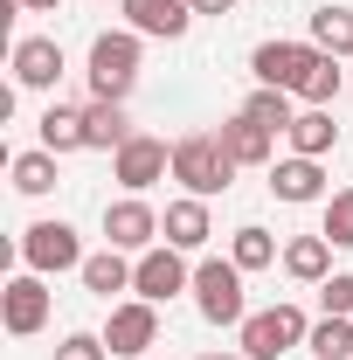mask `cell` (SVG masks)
<instances>
[{"mask_svg":"<svg viewBox=\"0 0 353 360\" xmlns=\"http://www.w3.org/2000/svg\"><path fill=\"white\" fill-rule=\"evenodd\" d=\"M104 243H111V250H125V257H146V250L160 243V215H153L139 194L104 201Z\"/></svg>","mask_w":353,"mask_h":360,"instance_id":"cell-10","label":"cell"},{"mask_svg":"<svg viewBox=\"0 0 353 360\" xmlns=\"http://www.w3.org/2000/svg\"><path fill=\"white\" fill-rule=\"evenodd\" d=\"M146 360H153V354H146Z\"/></svg>","mask_w":353,"mask_h":360,"instance_id":"cell-34","label":"cell"},{"mask_svg":"<svg viewBox=\"0 0 353 360\" xmlns=\"http://www.w3.org/2000/svg\"><path fill=\"white\" fill-rule=\"evenodd\" d=\"M208 236H215V215H208V201L201 194H180L167 201V215H160V243H174V250H208Z\"/></svg>","mask_w":353,"mask_h":360,"instance_id":"cell-14","label":"cell"},{"mask_svg":"<svg viewBox=\"0 0 353 360\" xmlns=\"http://www.w3.org/2000/svg\"><path fill=\"white\" fill-rule=\"evenodd\" d=\"M21 7H28V14H56L63 0H21Z\"/></svg>","mask_w":353,"mask_h":360,"instance_id":"cell-32","label":"cell"},{"mask_svg":"<svg viewBox=\"0 0 353 360\" xmlns=\"http://www.w3.org/2000/svg\"><path fill=\"white\" fill-rule=\"evenodd\" d=\"M270 194H277V201H291V208H305V201L326 194V167L305 160V153H291V160H277V167H270Z\"/></svg>","mask_w":353,"mask_h":360,"instance_id":"cell-15","label":"cell"},{"mask_svg":"<svg viewBox=\"0 0 353 360\" xmlns=\"http://www.w3.org/2000/svg\"><path fill=\"white\" fill-rule=\"evenodd\" d=\"M236 174H243V167L229 160L222 132H187V139H174V180L187 187V194L215 201V194H229V180H236Z\"/></svg>","mask_w":353,"mask_h":360,"instance_id":"cell-1","label":"cell"},{"mask_svg":"<svg viewBox=\"0 0 353 360\" xmlns=\"http://www.w3.org/2000/svg\"><path fill=\"white\" fill-rule=\"evenodd\" d=\"M132 291L146 298V305H167V298H180V291H194V270H187V250H174V243H153L146 257H132Z\"/></svg>","mask_w":353,"mask_h":360,"instance_id":"cell-5","label":"cell"},{"mask_svg":"<svg viewBox=\"0 0 353 360\" xmlns=\"http://www.w3.org/2000/svg\"><path fill=\"white\" fill-rule=\"evenodd\" d=\"M132 270H139V264H125V250H111V243H104L97 257H84L77 277H84L90 298H118V291H132Z\"/></svg>","mask_w":353,"mask_h":360,"instance_id":"cell-17","label":"cell"},{"mask_svg":"<svg viewBox=\"0 0 353 360\" xmlns=\"http://www.w3.org/2000/svg\"><path fill=\"white\" fill-rule=\"evenodd\" d=\"M284 270H291L298 284H326V277H333V243H326V236H291V243H284Z\"/></svg>","mask_w":353,"mask_h":360,"instance_id":"cell-20","label":"cell"},{"mask_svg":"<svg viewBox=\"0 0 353 360\" xmlns=\"http://www.w3.org/2000/svg\"><path fill=\"white\" fill-rule=\"evenodd\" d=\"M319 305L340 312V319H353V270H333V277L319 284Z\"/></svg>","mask_w":353,"mask_h":360,"instance_id":"cell-30","label":"cell"},{"mask_svg":"<svg viewBox=\"0 0 353 360\" xmlns=\"http://www.w3.org/2000/svg\"><path fill=\"white\" fill-rule=\"evenodd\" d=\"M42 146L63 160V153H84L90 146V125H84V111L77 104H49L42 111Z\"/></svg>","mask_w":353,"mask_h":360,"instance_id":"cell-21","label":"cell"},{"mask_svg":"<svg viewBox=\"0 0 353 360\" xmlns=\"http://www.w3.org/2000/svg\"><path fill=\"white\" fill-rule=\"evenodd\" d=\"M201 360H250V354H201Z\"/></svg>","mask_w":353,"mask_h":360,"instance_id":"cell-33","label":"cell"},{"mask_svg":"<svg viewBox=\"0 0 353 360\" xmlns=\"http://www.w3.org/2000/svg\"><path fill=\"white\" fill-rule=\"evenodd\" d=\"M0 326H7L14 340H35V333L49 326V284H42V270L7 277V291H0Z\"/></svg>","mask_w":353,"mask_h":360,"instance_id":"cell-9","label":"cell"},{"mask_svg":"<svg viewBox=\"0 0 353 360\" xmlns=\"http://www.w3.org/2000/svg\"><path fill=\"white\" fill-rule=\"evenodd\" d=\"M333 97H340V56H326V49L312 42V63H305V77H298V104L333 111Z\"/></svg>","mask_w":353,"mask_h":360,"instance_id":"cell-19","label":"cell"},{"mask_svg":"<svg viewBox=\"0 0 353 360\" xmlns=\"http://www.w3.org/2000/svg\"><path fill=\"white\" fill-rule=\"evenodd\" d=\"M236 333H243V354L250 360H284L291 347H305L312 319L298 312V305H270V312H250Z\"/></svg>","mask_w":353,"mask_h":360,"instance_id":"cell-4","label":"cell"},{"mask_svg":"<svg viewBox=\"0 0 353 360\" xmlns=\"http://www.w3.org/2000/svg\"><path fill=\"white\" fill-rule=\"evenodd\" d=\"M312 42L326 56H340V63H353V7H319L312 14Z\"/></svg>","mask_w":353,"mask_h":360,"instance_id":"cell-24","label":"cell"},{"mask_svg":"<svg viewBox=\"0 0 353 360\" xmlns=\"http://www.w3.org/2000/svg\"><path fill=\"white\" fill-rule=\"evenodd\" d=\"M305 63H312V42H257V49H250V77H257V90H291V97H298Z\"/></svg>","mask_w":353,"mask_h":360,"instance_id":"cell-11","label":"cell"},{"mask_svg":"<svg viewBox=\"0 0 353 360\" xmlns=\"http://www.w3.org/2000/svg\"><path fill=\"white\" fill-rule=\"evenodd\" d=\"M291 104H298L291 90H250V104H243V111H250L264 132H277V139H284L291 125H298V111H291Z\"/></svg>","mask_w":353,"mask_h":360,"instance_id":"cell-26","label":"cell"},{"mask_svg":"<svg viewBox=\"0 0 353 360\" xmlns=\"http://www.w3.org/2000/svg\"><path fill=\"white\" fill-rule=\"evenodd\" d=\"M118 7H125V28L153 35V42H180L194 28V7L187 0H118Z\"/></svg>","mask_w":353,"mask_h":360,"instance_id":"cell-13","label":"cell"},{"mask_svg":"<svg viewBox=\"0 0 353 360\" xmlns=\"http://www.w3.org/2000/svg\"><path fill=\"white\" fill-rule=\"evenodd\" d=\"M63 70H70V63H63V42H56V35H21V42H14V84L21 90H56Z\"/></svg>","mask_w":353,"mask_h":360,"instance_id":"cell-12","label":"cell"},{"mask_svg":"<svg viewBox=\"0 0 353 360\" xmlns=\"http://www.w3.org/2000/svg\"><path fill=\"white\" fill-rule=\"evenodd\" d=\"M56 360H111V347H104V333H63Z\"/></svg>","mask_w":353,"mask_h":360,"instance_id":"cell-29","label":"cell"},{"mask_svg":"<svg viewBox=\"0 0 353 360\" xmlns=\"http://www.w3.org/2000/svg\"><path fill=\"white\" fill-rule=\"evenodd\" d=\"M305 347H312V360H353V319L326 312V319L305 333Z\"/></svg>","mask_w":353,"mask_h":360,"instance_id":"cell-25","label":"cell"},{"mask_svg":"<svg viewBox=\"0 0 353 360\" xmlns=\"http://www.w3.org/2000/svg\"><path fill=\"white\" fill-rule=\"evenodd\" d=\"M21 264L42 270V277H63V270H84V243L70 222H35L21 236Z\"/></svg>","mask_w":353,"mask_h":360,"instance_id":"cell-8","label":"cell"},{"mask_svg":"<svg viewBox=\"0 0 353 360\" xmlns=\"http://www.w3.org/2000/svg\"><path fill=\"white\" fill-rule=\"evenodd\" d=\"M333 250H353V187H340L333 201H326V229H319Z\"/></svg>","mask_w":353,"mask_h":360,"instance_id":"cell-28","label":"cell"},{"mask_svg":"<svg viewBox=\"0 0 353 360\" xmlns=\"http://www.w3.org/2000/svg\"><path fill=\"white\" fill-rule=\"evenodd\" d=\"M229 264L243 270V277H250V270H270L277 264V236H270L264 222H243L236 236H229Z\"/></svg>","mask_w":353,"mask_h":360,"instance_id":"cell-22","label":"cell"},{"mask_svg":"<svg viewBox=\"0 0 353 360\" xmlns=\"http://www.w3.org/2000/svg\"><path fill=\"white\" fill-rule=\"evenodd\" d=\"M84 125H90V146H97V153H118V146L132 139V111H125L118 97H90Z\"/></svg>","mask_w":353,"mask_h":360,"instance_id":"cell-18","label":"cell"},{"mask_svg":"<svg viewBox=\"0 0 353 360\" xmlns=\"http://www.w3.org/2000/svg\"><path fill=\"white\" fill-rule=\"evenodd\" d=\"M104 347L118 360H146L160 347V305H146V298H125V305H111L104 319Z\"/></svg>","mask_w":353,"mask_h":360,"instance_id":"cell-7","label":"cell"},{"mask_svg":"<svg viewBox=\"0 0 353 360\" xmlns=\"http://www.w3.org/2000/svg\"><path fill=\"white\" fill-rule=\"evenodd\" d=\"M222 146H229L236 167H277V160H270V153H277V132H264L250 111H236V118L222 125Z\"/></svg>","mask_w":353,"mask_h":360,"instance_id":"cell-16","label":"cell"},{"mask_svg":"<svg viewBox=\"0 0 353 360\" xmlns=\"http://www.w3.org/2000/svg\"><path fill=\"white\" fill-rule=\"evenodd\" d=\"M194 312L208 319V326H243V319H250L243 270L222 264V257H201V264H194Z\"/></svg>","mask_w":353,"mask_h":360,"instance_id":"cell-3","label":"cell"},{"mask_svg":"<svg viewBox=\"0 0 353 360\" xmlns=\"http://www.w3.org/2000/svg\"><path fill=\"white\" fill-rule=\"evenodd\" d=\"M194 14H236V0H187Z\"/></svg>","mask_w":353,"mask_h":360,"instance_id":"cell-31","label":"cell"},{"mask_svg":"<svg viewBox=\"0 0 353 360\" xmlns=\"http://www.w3.org/2000/svg\"><path fill=\"white\" fill-rule=\"evenodd\" d=\"M167 174H174V146L153 139V132H132L118 153H111V180H118L125 194H146L153 180H167Z\"/></svg>","mask_w":353,"mask_h":360,"instance_id":"cell-6","label":"cell"},{"mask_svg":"<svg viewBox=\"0 0 353 360\" xmlns=\"http://www.w3.org/2000/svg\"><path fill=\"white\" fill-rule=\"evenodd\" d=\"M7 174H14V187H21V194H49V187H56V153H49V146L14 153V160H7Z\"/></svg>","mask_w":353,"mask_h":360,"instance_id":"cell-27","label":"cell"},{"mask_svg":"<svg viewBox=\"0 0 353 360\" xmlns=\"http://www.w3.org/2000/svg\"><path fill=\"white\" fill-rule=\"evenodd\" d=\"M139 42L146 35H132V28H111V35H97L90 42V97H132L139 84Z\"/></svg>","mask_w":353,"mask_h":360,"instance_id":"cell-2","label":"cell"},{"mask_svg":"<svg viewBox=\"0 0 353 360\" xmlns=\"http://www.w3.org/2000/svg\"><path fill=\"white\" fill-rule=\"evenodd\" d=\"M291 153H305V160H326V153H333V146H340V125H333V111H298V125H291Z\"/></svg>","mask_w":353,"mask_h":360,"instance_id":"cell-23","label":"cell"}]
</instances>
